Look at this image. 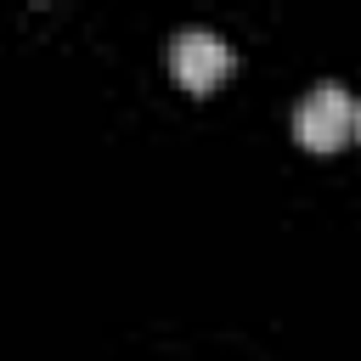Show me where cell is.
Listing matches in <instances>:
<instances>
[{"label": "cell", "mask_w": 361, "mask_h": 361, "mask_svg": "<svg viewBox=\"0 0 361 361\" xmlns=\"http://www.w3.org/2000/svg\"><path fill=\"white\" fill-rule=\"evenodd\" d=\"M350 135H355V141H361V107H355V118H350Z\"/></svg>", "instance_id": "cell-3"}, {"label": "cell", "mask_w": 361, "mask_h": 361, "mask_svg": "<svg viewBox=\"0 0 361 361\" xmlns=\"http://www.w3.org/2000/svg\"><path fill=\"white\" fill-rule=\"evenodd\" d=\"M350 118H355L350 96H344L338 85H316V90H305V102L293 107V135H299L310 152H333V147L350 141Z\"/></svg>", "instance_id": "cell-2"}, {"label": "cell", "mask_w": 361, "mask_h": 361, "mask_svg": "<svg viewBox=\"0 0 361 361\" xmlns=\"http://www.w3.org/2000/svg\"><path fill=\"white\" fill-rule=\"evenodd\" d=\"M237 68V56H231V45L220 39V34H209V28H180L175 39H169V73L186 85V90H214L226 73Z\"/></svg>", "instance_id": "cell-1"}]
</instances>
